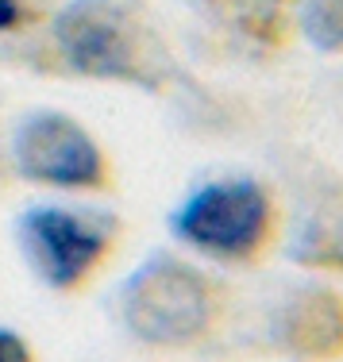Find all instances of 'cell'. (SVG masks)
I'll list each match as a JSON object with an SVG mask.
<instances>
[{
	"label": "cell",
	"instance_id": "10",
	"mask_svg": "<svg viewBox=\"0 0 343 362\" xmlns=\"http://www.w3.org/2000/svg\"><path fill=\"white\" fill-rule=\"evenodd\" d=\"M0 362H35V351L12 327H0Z\"/></svg>",
	"mask_w": 343,
	"mask_h": 362
},
{
	"label": "cell",
	"instance_id": "7",
	"mask_svg": "<svg viewBox=\"0 0 343 362\" xmlns=\"http://www.w3.org/2000/svg\"><path fill=\"white\" fill-rule=\"evenodd\" d=\"M293 258L316 274H339L343 278V216H320L305 223L297 235Z\"/></svg>",
	"mask_w": 343,
	"mask_h": 362
},
{
	"label": "cell",
	"instance_id": "5",
	"mask_svg": "<svg viewBox=\"0 0 343 362\" xmlns=\"http://www.w3.org/2000/svg\"><path fill=\"white\" fill-rule=\"evenodd\" d=\"M12 170L31 185L62 189V193H112L116 166L105 143L77 116L58 108H39L12 132Z\"/></svg>",
	"mask_w": 343,
	"mask_h": 362
},
{
	"label": "cell",
	"instance_id": "3",
	"mask_svg": "<svg viewBox=\"0 0 343 362\" xmlns=\"http://www.w3.org/2000/svg\"><path fill=\"white\" fill-rule=\"evenodd\" d=\"M170 231L209 262L251 270L278 251L286 212L267 181L247 174L212 177L170 212Z\"/></svg>",
	"mask_w": 343,
	"mask_h": 362
},
{
	"label": "cell",
	"instance_id": "8",
	"mask_svg": "<svg viewBox=\"0 0 343 362\" xmlns=\"http://www.w3.org/2000/svg\"><path fill=\"white\" fill-rule=\"evenodd\" d=\"M297 28L320 54H343V0H305Z\"/></svg>",
	"mask_w": 343,
	"mask_h": 362
},
{
	"label": "cell",
	"instance_id": "4",
	"mask_svg": "<svg viewBox=\"0 0 343 362\" xmlns=\"http://www.w3.org/2000/svg\"><path fill=\"white\" fill-rule=\"evenodd\" d=\"M124 223L108 212L35 204L20 216V247L31 274L54 293H81L116 255Z\"/></svg>",
	"mask_w": 343,
	"mask_h": 362
},
{
	"label": "cell",
	"instance_id": "9",
	"mask_svg": "<svg viewBox=\"0 0 343 362\" xmlns=\"http://www.w3.org/2000/svg\"><path fill=\"white\" fill-rule=\"evenodd\" d=\"M39 20L35 0H0V35H20Z\"/></svg>",
	"mask_w": 343,
	"mask_h": 362
},
{
	"label": "cell",
	"instance_id": "1",
	"mask_svg": "<svg viewBox=\"0 0 343 362\" xmlns=\"http://www.w3.org/2000/svg\"><path fill=\"white\" fill-rule=\"evenodd\" d=\"M231 316V289L201 262L154 251L120 289L127 335L154 351H193L212 343Z\"/></svg>",
	"mask_w": 343,
	"mask_h": 362
},
{
	"label": "cell",
	"instance_id": "2",
	"mask_svg": "<svg viewBox=\"0 0 343 362\" xmlns=\"http://www.w3.org/2000/svg\"><path fill=\"white\" fill-rule=\"evenodd\" d=\"M50 47L58 62L85 81L162 93L178 66L147 16L127 0H70L54 12Z\"/></svg>",
	"mask_w": 343,
	"mask_h": 362
},
{
	"label": "cell",
	"instance_id": "6",
	"mask_svg": "<svg viewBox=\"0 0 343 362\" xmlns=\"http://www.w3.org/2000/svg\"><path fill=\"white\" fill-rule=\"evenodd\" d=\"M270 343L293 362H343V289L301 281L274 305Z\"/></svg>",
	"mask_w": 343,
	"mask_h": 362
}]
</instances>
